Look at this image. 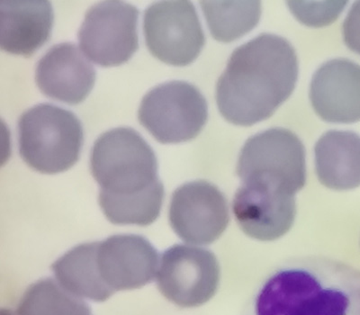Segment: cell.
Masks as SVG:
<instances>
[{
    "label": "cell",
    "instance_id": "cell-1",
    "mask_svg": "<svg viewBox=\"0 0 360 315\" xmlns=\"http://www.w3.org/2000/svg\"><path fill=\"white\" fill-rule=\"evenodd\" d=\"M298 60L285 38L262 34L231 53L218 79L217 102L230 123L250 127L271 117L295 88Z\"/></svg>",
    "mask_w": 360,
    "mask_h": 315
},
{
    "label": "cell",
    "instance_id": "cell-2",
    "mask_svg": "<svg viewBox=\"0 0 360 315\" xmlns=\"http://www.w3.org/2000/svg\"><path fill=\"white\" fill-rule=\"evenodd\" d=\"M243 315H360V269L327 257L289 260L260 284Z\"/></svg>",
    "mask_w": 360,
    "mask_h": 315
},
{
    "label": "cell",
    "instance_id": "cell-3",
    "mask_svg": "<svg viewBox=\"0 0 360 315\" xmlns=\"http://www.w3.org/2000/svg\"><path fill=\"white\" fill-rule=\"evenodd\" d=\"M83 141L79 118L57 105H37L19 118V153L29 167L44 174L72 168L79 160Z\"/></svg>",
    "mask_w": 360,
    "mask_h": 315
},
{
    "label": "cell",
    "instance_id": "cell-4",
    "mask_svg": "<svg viewBox=\"0 0 360 315\" xmlns=\"http://www.w3.org/2000/svg\"><path fill=\"white\" fill-rule=\"evenodd\" d=\"M90 169L101 192L117 197L139 194L160 180L152 147L128 127L115 128L98 138L90 154Z\"/></svg>",
    "mask_w": 360,
    "mask_h": 315
},
{
    "label": "cell",
    "instance_id": "cell-5",
    "mask_svg": "<svg viewBox=\"0 0 360 315\" xmlns=\"http://www.w3.org/2000/svg\"><path fill=\"white\" fill-rule=\"evenodd\" d=\"M237 174L243 182H262L295 195L307 181L304 144L284 128L254 135L243 147Z\"/></svg>",
    "mask_w": 360,
    "mask_h": 315
},
{
    "label": "cell",
    "instance_id": "cell-6",
    "mask_svg": "<svg viewBox=\"0 0 360 315\" xmlns=\"http://www.w3.org/2000/svg\"><path fill=\"white\" fill-rule=\"evenodd\" d=\"M207 117V102L200 90L181 80L163 83L150 90L138 111L141 124L162 143L194 139Z\"/></svg>",
    "mask_w": 360,
    "mask_h": 315
},
{
    "label": "cell",
    "instance_id": "cell-7",
    "mask_svg": "<svg viewBox=\"0 0 360 315\" xmlns=\"http://www.w3.org/2000/svg\"><path fill=\"white\" fill-rule=\"evenodd\" d=\"M143 32L150 53L173 66L194 62L205 44L195 6L186 0L159 1L148 6Z\"/></svg>",
    "mask_w": 360,
    "mask_h": 315
},
{
    "label": "cell",
    "instance_id": "cell-8",
    "mask_svg": "<svg viewBox=\"0 0 360 315\" xmlns=\"http://www.w3.org/2000/svg\"><path fill=\"white\" fill-rule=\"evenodd\" d=\"M138 15L135 6L122 1H103L91 6L78 34L82 53L102 67L127 63L139 46Z\"/></svg>",
    "mask_w": 360,
    "mask_h": 315
},
{
    "label": "cell",
    "instance_id": "cell-9",
    "mask_svg": "<svg viewBox=\"0 0 360 315\" xmlns=\"http://www.w3.org/2000/svg\"><path fill=\"white\" fill-rule=\"evenodd\" d=\"M220 281V266L210 250L175 245L162 254L157 273L160 291L180 307H198L213 298Z\"/></svg>",
    "mask_w": 360,
    "mask_h": 315
},
{
    "label": "cell",
    "instance_id": "cell-10",
    "mask_svg": "<svg viewBox=\"0 0 360 315\" xmlns=\"http://www.w3.org/2000/svg\"><path fill=\"white\" fill-rule=\"evenodd\" d=\"M226 198L205 180L186 183L173 193L169 223L184 242L198 245L213 243L229 224Z\"/></svg>",
    "mask_w": 360,
    "mask_h": 315
},
{
    "label": "cell",
    "instance_id": "cell-11",
    "mask_svg": "<svg viewBox=\"0 0 360 315\" xmlns=\"http://www.w3.org/2000/svg\"><path fill=\"white\" fill-rule=\"evenodd\" d=\"M238 225L252 239L270 242L291 229L297 214L295 195L255 181L243 182L234 195Z\"/></svg>",
    "mask_w": 360,
    "mask_h": 315
},
{
    "label": "cell",
    "instance_id": "cell-12",
    "mask_svg": "<svg viewBox=\"0 0 360 315\" xmlns=\"http://www.w3.org/2000/svg\"><path fill=\"white\" fill-rule=\"evenodd\" d=\"M96 264L103 282L112 291L131 290L153 281L159 255L143 237L123 234L98 243Z\"/></svg>",
    "mask_w": 360,
    "mask_h": 315
},
{
    "label": "cell",
    "instance_id": "cell-13",
    "mask_svg": "<svg viewBox=\"0 0 360 315\" xmlns=\"http://www.w3.org/2000/svg\"><path fill=\"white\" fill-rule=\"evenodd\" d=\"M310 101L324 121L353 124L360 121V65L348 59L323 63L314 74Z\"/></svg>",
    "mask_w": 360,
    "mask_h": 315
},
{
    "label": "cell",
    "instance_id": "cell-14",
    "mask_svg": "<svg viewBox=\"0 0 360 315\" xmlns=\"http://www.w3.org/2000/svg\"><path fill=\"white\" fill-rule=\"evenodd\" d=\"M35 80L45 96L79 104L95 84L96 70L76 44L54 45L38 62Z\"/></svg>",
    "mask_w": 360,
    "mask_h": 315
},
{
    "label": "cell",
    "instance_id": "cell-15",
    "mask_svg": "<svg viewBox=\"0 0 360 315\" xmlns=\"http://www.w3.org/2000/svg\"><path fill=\"white\" fill-rule=\"evenodd\" d=\"M53 18L49 1L0 2V47L6 53L31 56L49 40Z\"/></svg>",
    "mask_w": 360,
    "mask_h": 315
},
{
    "label": "cell",
    "instance_id": "cell-16",
    "mask_svg": "<svg viewBox=\"0 0 360 315\" xmlns=\"http://www.w3.org/2000/svg\"><path fill=\"white\" fill-rule=\"evenodd\" d=\"M318 179L334 191H349L360 186V135L352 131L332 130L314 147Z\"/></svg>",
    "mask_w": 360,
    "mask_h": 315
},
{
    "label": "cell",
    "instance_id": "cell-17",
    "mask_svg": "<svg viewBox=\"0 0 360 315\" xmlns=\"http://www.w3.org/2000/svg\"><path fill=\"white\" fill-rule=\"evenodd\" d=\"M98 243L77 246L57 260L53 270L63 288L79 298L104 302L114 294L103 282L96 264Z\"/></svg>",
    "mask_w": 360,
    "mask_h": 315
},
{
    "label": "cell",
    "instance_id": "cell-18",
    "mask_svg": "<svg viewBox=\"0 0 360 315\" xmlns=\"http://www.w3.org/2000/svg\"><path fill=\"white\" fill-rule=\"evenodd\" d=\"M200 5L212 35L224 43L249 33L262 15L259 1H201Z\"/></svg>",
    "mask_w": 360,
    "mask_h": 315
},
{
    "label": "cell",
    "instance_id": "cell-19",
    "mask_svg": "<svg viewBox=\"0 0 360 315\" xmlns=\"http://www.w3.org/2000/svg\"><path fill=\"white\" fill-rule=\"evenodd\" d=\"M164 186L160 180L147 191L127 197L99 192V204L108 219L115 224L146 226L153 224L162 210Z\"/></svg>",
    "mask_w": 360,
    "mask_h": 315
},
{
    "label": "cell",
    "instance_id": "cell-20",
    "mask_svg": "<svg viewBox=\"0 0 360 315\" xmlns=\"http://www.w3.org/2000/svg\"><path fill=\"white\" fill-rule=\"evenodd\" d=\"M18 315H92L91 310L59 282L43 279L32 285L18 304Z\"/></svg>",
    "mask_w": 360,
    "mask_h": 315
},
{
    "label": "cell",
    "instance_id": "cell-21",
    "mask_svg": "<svg viewBox=\"0 0 360 315\" xmlns=\"http://www.w3.org/2000/svg\"><path fill=\"white\" fill-rule=\"evenodd\" d=\"M289 8L295 17L308 27H321L332 24L339 17L346 1H289Z\"/></svg>",
    "mask_w": 360,
    "mask_h": 315
},
{
    "label": "cell",
    "instance_id": "cell-22",
    "mask_svg": "<svg viewBox=\"0 0 360 315\" xmlns=\"http://www.w3.org/2000/svg\"><path fill=\"white\" fill-rule=\"evenodd\" d=\"M344 41L347 46L360 56V1L350 8L342 27Z\"/></svg>",
    "mask_w": 360,
    "mask_h": 315
}]
</instances>
